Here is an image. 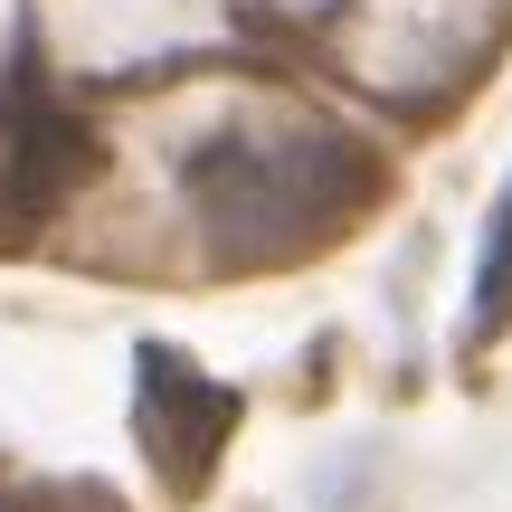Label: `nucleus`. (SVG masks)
Wrapping results in <instances>:
<instances>
[{"mask_svg":"<svg viewBox=\"0 0 512 512\" xmlns=\"http://www.w3.org/2000/svg\"><path fill=\"white\" fill-rule=\"evenodd\" d=\"M380 190H389V162L351 124L304 114V105L228 114L181 152V209L200 228L209 266L228 275L323 256L380 209Z\"/></svg>","mask_w":512,"mask_h":512,"instance_id":"f257e3e1","label":"nucleus"},{"mask_svg":"<svg viewBox=\"0 0 512 512\" xmlns=\"http://www.w3.org/2000/svg\"><path fill=\"white\" fill-rule=\"evenodd\" d=\"M95 171V133L86 114H67L38 76V57L19 48V67L0 76V256H19L57 209L86 190Z\"/></svg>","mask_w":512,"mask_h":512,"instance_id":"f03ea898","label":"nucleus"},{"mask_svg":"<svg viewBox=\"0 0 512 512\" xmlns=\"http://www.w3.org/2000/svg\"><path fill=\"white\" fill-rule=\"evenodd\" d=\"M247 399L228 380H209L190 351L171 342H143L133 351V446L152 456V475H162V494H200L209 475H219L228 437H238Z\"/></svg>","mask_w":512,"mask_h":512,"instance_id":"7ed1b4c3","label":"nucleus"},{"mask_svg":"<svg viewBox=\"0 0 512 512\" xmlns=\"http://www.w3.org/2000/svg\"><path fill=\"white\" fill-rule=\"evenodd\" d=\"M512 323V181L494 200V219H484V247H475V342H494Z\"/></svg>","mask_w":512,"mask_h":512,"instance_id":"20e7f679","label":"nucleus"},{"mask_svg":"<svg viewBox=\"0 0 512 512\" xmlns=\"http://www.w3.org/2000/svg\"><path fill=\"white\" fill-rule=\"evenodd\" d=\"M10 512H124L105 484H48V494H19Z\"/></svg>","mask_w":512,"mask_h":512,"instance_id":"39448f33","label":"nucleus"}]
</instances>
